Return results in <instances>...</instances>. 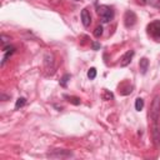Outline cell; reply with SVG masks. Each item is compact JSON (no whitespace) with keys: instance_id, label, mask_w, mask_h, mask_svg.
<instances>
[{"instance_id":"cell-4","label":"cell","mask_w":160,"mask_h":160,"mask_svg":"<svg viewBox=\"0 0 160 160\" xmlns=\"http://www.w3.org/2000/svg\"><path fill=\"white\" fill-rule=\"evenodd\" d=\"M136 23V15L134 11H130L128 10L127 13H125V16H124V24L127 28H131L134 26Z\"/></svg>"},{"instance_id":"cell-9","label":"cell","mask_w":160,"mask_h":160,"mask_svg":"<svg viewBox=\"0 0 160 160\" xmlns=\"http://www.w3.org/2000/svg\"><path fill=\"white\" fill-rule=\"evenodd\" d=\"M143 108H144V100H143L141 98H138V99L135 100V109H136L138 111H141Z\"/></svg>"},{"instance_id":"cell-13","label":"cell","mask_w":160,"mask_h":160,"mask_svg":"<svg viewBox=\"0 0 160 160\" xmlns=\"http://www.w3.org/2000/svg\"><path fill=\"white\" fill-rule=\"evenodd\" d=\"M101 34H103V26H96V29H95V31H94L95 38H100Z\"/></svg>"},{"instance_id":"cell-5","label":"cell","mask_w":160,"mask_h":160,"mask_svg":"<svg viewBox=\"0 0 160 160\" xmlns=\"http://www.w3.org/2000/svg\"><path fill=\"white\" fill-rule=\"evenodd\" d=\"M133 57H134V50H129V51H127L124 55H123V58H121V60H120V66H128L129 64H130V61H131V59H133Z\"/></svg>"},{"instance_id":"cell-15","label":"cell","mask_w":160,"mask_h":160,"mask_svg":"<svg viewBox=\"0 0 160 160\" xmlns=\"http://www.w3.org/2000/svg\"><path fill=\"white\" fill-rule=\"evenodd\" d=\"M103 98L105 99V100H110V99H113V94L109 93L108 90H104V95H103Z\"/></svg>"},{"instance_id":"cell-12","label":"cell","mask_w":160,"mask_h":160,"mask_svg":"<svg viewBox=\"0 0 160 160\" xmlns=\"http://www.w3.org/2000/svg\"><path fill=\"white\" fill-rule=\"evenodd\" d=\"M25 103H26V99L25 98H19L15 103V109H19V108H22L25 105Z\"/></svg>"},{"instance_id":"cell-6","label":"cell","mask_w":160,"mask_h":160,"mask_svg":"<svg viewBox=\"0 0 160 160\" xmlns=\"http://www.w3.org/2000/svg\"><path fill=\"white\" fill-rule=\"evenodd\" d=\"M81 22H83V25H84L85 28H88L90 24H92V15H90L88 9L81 10Z\"/></svg>"},{"instance_id":"cell-14","label":"cell","mask_w":160,"mask_h":160,"mask_svg":"<svg viewBox=\"0 0 160 160\" xmlns=\"http://www.w3.org/2000/svg\"><path fill=\"white\" fill-rule=\"evenodd\" d=\"M69 79H70V75H69V74L64 75V78L60 80V85H61V86H66V83L69 81Z\"/></svg>"},{"instance_id":"cell-11","label":"cell","mask_w":160,"mask_h":160,"mask_svg":"<svg viewBox=\"0 0 160 160\" xmlns=\"http://www.w3.org/2000/svg\"><path fill=\"white\" fill-rule=\"evenodd\" d=\"M95 76H96V69L95 68H90L88 70V78L90 80H93V79H95Z\"/></svg>"},{"instance_id":"cell-1","label":"cell","mask_w":160,"mask_h":160,"mask_svg":"<svg viewBox=\"0 0 160 160\" xmlns=\"http://www.w3.org/2000/svg\"><path fill=\"white\" fill-rule=\"evenodd\" d=\"M98 14H99L103 23H109L110 20H113V18H114V11L108 5H100L98 8Z\"/></svg>"},{"instance_id":"cell-10","label":"cell","mask_w":160,"mask_h":160,"mask_svg":"<svg viewBox=\"0 0 160 160\" xmlns=\"http://www.w3.org/2000/svg\"><path fill=\"white\" fill-rule=\"evenodd\" d=\"M65 98L68 99L69 103L74 104V105H79V104H80V99L76 98V96H65Z\"/></svg>"},{"instance_id":"cell-17","label":"cell","mask_w":160,"mask_h":160,"mask_svg":"<svg viewBox=\"0 0 160 160\" xmlns=\"http://www.w3.org/2000/svg\"><path fill=\"white\" fill-rule=\"evenodd\" d=\"M1 39H3V43H5V41H8V40H10L9 38H6L5 35H1Z\"/></svg>"},{"instance_id":"cell-8","label":"cell","mask_w":160,"mask_h":160,"mask_svg":"<svg viewBox=\"0 0 160 160\" xmlns=\"http://www.w3.org/2000/svg\"><path fill=\"white\" fill-rule=\"evenodd\" d=\"M148 66H149V60H148L147 58L140 59V61H139V68H140L141 74H145V73H147Z\"/></svg>"},{"instance_id":"cell-16","label":"cell","mask_w":160,"mask_h":160,"mask_svg":"<svg viewBox=\"0 0 160 160\" xmlns=\"http://www.w3.org/2000/svg\"><path fill=\"white\" fill-rule=\"evenodd\" d=\"M99 48H100V45H99V44H93V49H94V50H98Z\"/></svg>"},{"instance_id":"cell-2","label":"cell","mask_w":160,"mask_h":160,"mask_svg":"<svg viewBox=\"0 0 160 160\" xmlns=\"http://www.w3.org/2000/svg\"><path fill=\"white\" fill-rule=\"evenodd\" d=\"M149 115H150V119L153 120V123L156 124L159 115H160V96H155L154 100H153Z\"/></svg>"},{"instance_id":"cell-3","label":"cell","mask_w":160,"mask_h":160,"mask_svg":"<svg viewBox=\"0 0 160 160\" xmlns=\"http://www.w3.org/2000/svg\"><path fill=\"white\" fill-rule=\"evenodd\" d=\"M148 33L155 40L160 41V20H155L148 25Z\"/></svg>"},{"instance_id":"cell-7","label":"cell","mask_w":160,"mask_h":160,"mask_svg":"<svg viewBox=\"0 0 160 160\" xmlns=\"http://www.w3.org/2000/svg\"><path fill=\"white\" fill-rule=\"evenodd\" d=\"M153 140H154L155 147H159V144H160V129L158 128L156 124H154V127H153Z\"/></svg>"}]
</instances>
